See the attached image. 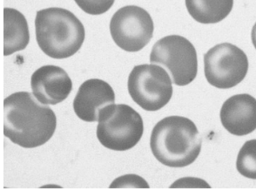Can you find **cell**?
I'll use <instances>...</instances> for the list:
<instances>
[{
  "label": "cell",
  "mask_w": 256,
  "mask_h": 191,
  "mask_svg": "<svg viewBox=\"0 0 256 191\" xmlns=\"http://www.w3.org/2000/svg\"><path fill=\"white\" fill-rule=\"evenodd\" d=\"M251 39H252V42H253L254 47L256 49V23L254 26L253 29H252V33H251Z\"/></svg>",
  "instance_id": "16"
},
{
  "label": "cell",
  "mask_w": 256,
  "mask_h": 191,
  "mask_svg": "<svg viewBox=\"0 0 256 191\" xmlns=\"http://www.w3.org/2000/svg\"><path fill=\"white\" fill-rule=\"evenodd\" d=\"M150 62L165 67L174 83L180 87L190 84L198 73L196 47L180 35H169L157 41L150 54Z\"/></svg>",
  "instance_id": "6"
},
{
  "label": "cell",
  "mask_w": 256,
  "mask_h": 191,
  "mask_svg": "<svg viewBox=\"0 0 256 191\" xmlns=\"http://www.w3.org/2000/svg\"><path fill=\"white\" fill-rule=\"evenodd\" d=\"M128 88L132 101L149 112L162 109L172 96L169 74L163 67L154 64L134 67L128 77Z\"/></svg>",
  "instance_id": "5"
},
{
  "label": "cell",
  "mask_w": 256,
  "mask_h": 191,
  "mask_svg": "<svg viewBox=\"0 0 256 191\" xmlns=\"http://www.w3.org/2000/svg\"><path fill=\"white\" fill-rule=\"evenodd\" d=\"M154 25L150 14L142 7L128 6L117 11L110 22V33L122 50L138 52L150 42Z\"/></svg>",
  "instance_id": "8"
},
{
  "label": "cell",
  "mask_w": 256,
  "mask_h": 191,
  "mask_svg": "<svg viewBox=\"0 0 256 191\" xmlns=\"http://www.w3.org/2000/svg\"><path fill=\"white\" fill-rule=\"evenodd\" d=\"M78 7L86 14L102 15L111 8L115 0H74Z\"/></svg>",
  "instance_id": "15"
},
{
  "label": "cell",
  "mask_w": 256,
  "mask_h": 191,
  "mask_svg": "<svg viewBox=\"0 0 256 191\" xmlns=\"http://www.w3.org/2000/svg\"><path fill=\"white\" fill-rule=\"evenodd\" d=\"M36 40L44 54L61 60L74 56L84 43L81 21L70 11L51 7L37 12Z\"/></svg>",
  "instance_id": "3"
},
{
  "label": "cell",
  "mask_w": 256,
  "mask_h": 191,
  "mask_svg": "<svg viewBox=\"0 0 256 191\" xmlns=\"http://www.w3.org/2000/svg\"><path fill=\"white\" fill-rule=\"evenodd\" d=\"M4 55L9 56L24 50L30 42L26 19L20 12L6 7L4 9Z\"/></svg>",
  "instance_id": "12"
},
{
  "label": "cell",
  "mask_w": 256,
  "mask_h": 191,
  "mask_svg": "<svg viewBox=\"0 0 256 191\" xmlns=\"http://www.w3.org/2000/svg\"><path fill=\"white\" fill-rule=\"evenodd\" d=\"M30 87L38 101L44 105H56L71 94L72 82L61 67L48 65L35 71L30 78Z\"/></svg>",
  "instance_id": "9"
},
{
  "label": "cell",
  "mask_w": 256,
  "mask_h": 191,
  "mask_svg": "<svg viewBox=\"0 0 256 191\" xmlns=\"http://www.w3.org/2000/svg\"><path fill=\"white\" fill-rule=\"evenodd\" d=\"M115 94L108 82L90 79L81 85L74 101V109L78 117L86 122L98 121L104 107L114 104Z\"/></svg>",
  "instance_id": "10"
},
{
  "label": "cell",
  "mask_w": 256,
  "mask_h": 191,
  "mask_svg": "<svg viewBox=\"0 0 256 191\" xmlns=\"http://www.w3.org/2000/svg\"><path fill=\"white\" fill-rule=\"evenodd\" d=\"M152 154L170 168H184L194 162L202 150V137L188 118L168 116L155 125L150 140Z\"/></svg>",
  "instance_id": "2"
},
{
  "label": "cell",
  "mask_w": 256,
  "mask_h": 191,
  "mask_svg": "<svg viewBox=\"0 0 256 191\" xmlns=\"http://www.w3.org/2000/svg\"><path fill=\"white\" fill-rule=\"evenodd\" d=\"M57 127L52 108L28 92H17L4 101V134L15 144L34 148L46 144Z\"/></svg>",
  "instance_id": "1"
},
{
  "label": "cell",
  "mask_w": 256,
  "mask_h": 191,
  "mask_svg": "<svg viewBox=\"0 0 256 191\" xmlns=\"http://www.w3.org/2000/svg\"><path fill=\"white\" fill-rule=\"evenodd\" d=\"M186 7L191 17L197 22L216 24L230 15L234 0H186Z\"/></svg>",
  "instance_id": "13"
},
{
  "label": "cell",
  "mask_w": 256,
  "mask_h": 191,
  "mask_svg": "<svg viewBox=\"0 0 256 191\" xmlns=\"http://www.w3.org/2000/svg\"><path fill=\"white\" fill-rule=\"evenodd\" d=\"M220 121L230 134L243 136L256 129V99L248 94L228 99L220 109Z\"/></svg>",
  "instance_id": "11"
},
{
  "label": "cell",
  "mask_w": 256,
  "mask_h": 191,
  "mask_svg": "<svg viewBox=\"0 0 256 191\" xmlns=\"http://www.w3.org/2000/svg\"><path fill=\"white\" fill-rule=\"evenodd\" d=\"M236 168L243 176L256 180V139L246 141L240 149Z\"/></svg>",
  "instance_id": "14"
},
{
  "label": "cell",
  "mask_w": 256,
  "mask_h": 191,
  "mask_svg": "<svg viewBox=\"0 0 256 191\" xmlns=\"http://www.w3.org/2000/svg\"><path fill=\"white\" fill-rule=\"evenodd\" d=\"M248 71V60L239 47L230 43L216 45L204 55V73L212 87L228 89L240 84Z\"/></svg>",
  "instance_id": "7"
},
{
  "label": "cell",
  "mask_w": 256,
  "mask_h": 191,
  "mask_svg": "<svg viewBox=\"0 0 256 191\" xmlns=\"http://www.w3.org/2000/svg\"><path fill=\"white\" fill-rule=\"evenodd\" d=\"M143 132L140 114L128 105H110L100 114L97 137L104 148L129 150L138 144Z\"/></svg>",
  "instance_id": "4"
}]
</instances>
